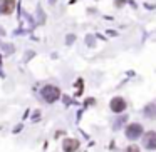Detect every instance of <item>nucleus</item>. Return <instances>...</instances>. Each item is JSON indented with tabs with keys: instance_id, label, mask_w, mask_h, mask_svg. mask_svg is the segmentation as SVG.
Segmentation results:
<instances>
[{
	"instance_id": "obj_1",
	"label": "nucleus",
	"mask_w": 156,
	"mask_h": 152,
	"mask_svg": "<svg viewBox=\"0 0 156 152\" xmlns=\"http://www.w3.org/2000/svg\"><path fill=\"white\" fill-rule=\"evenodd\" d=\"M41 94L47 102H55L59 99V95H61V90H59L57 87H54V85H45L41 90Z\"/></svg>"
},
{
	"instance_id": "obj_2",
	"label": "nucleus",
	"mask_w": 156,
	"mask_h": 152,
	"mask_svg": "<svg viewBox=\"0 0 156 152\" xmlns=\"http://www.w3.org/2000/svg\"><path fill=\"white\" fill-rule=\"evenodd\" d=\"M141 134H143V127L139 124H131L128 129H126V135H128V139H131V140L138 139Z\"/></svg>"
},
{
	"instance_id": "obj_3",
	"label": "nucleus",
	"mask_w": 156,
	"mask_h": 152,
	"mask_svg": "<svg viewBox=\"0 0 156 152\" xmlns=\"http://www.w3.org/2000/svg\"><path fill=\"white\" fill-rule=\"evenodd\" d=\"M143 144H144L146 149H149V150H154V149H156V132H148V134L144 135V140H143Z\"/></svg>"
},
{
	"instance_id": "obj_4",
	"label": "nucleus",
	"mask_w": 156,
	"mask_h": 152,
	"mask_svg": "<svg viewBox=\"0 0 156 152\" xmlns=\"http://www.w3.org/2000/svg\"><path fill=\"white\" fill-rule=\"evenodd\" d=\"M111 109H112V112H122L126 109V100L121 99V97L112 99L111 100Z\"/></svg>"
},
{
	"instance_id": "obj_5",
	"label": "nucleus",
	"mask_w": 156,
	"mask_h": 152,
	"mask_svg": "<svg viewBox=\"0 0 156 152\" xmlns=\"http://www.w3.org/2000/svg\"><path fill=\"white\" fill-rule=\"evenodd\" d=\"M14 0H0V14H12V10H14Z\"/></svg>"
},
{
	"instance_id": "obj_6",
	"label": "nucleus",
	"mask_w": 156,
	"mask_h": 152,
	"mask_svg": "<svg viewBox=\"0 0 156 152\" xmlns=\"http://www.w3.org/2000/svg\"><path fill=\"white\" fill-rule=\"evenodd\" d=\"M62 147H64L66 152H74V150H77L79 142L76 140V139H66L64 144H62Z\"/></svg>"
},
{
	"instance_id": "obj_7",
	"label": "nucleus",
	"mask_w": 156,
	"mask_h": 152,
	"mask_svg": "<svg viewBox=\"0 0 156 152\" xmlns=\"http://www.w3.org/2000/svg\"><path fill=\"white\" fill-rule=\"evenodd\" d=\"M144 114H146V117H148V119H153L156 115V105L154 104H149L148 107L144 109Z\"/></svg>"
},
{
	"instance_id": "obj_8",
	"label": "nucleus",
	"mask_w": 156,
	"mask_h": 152,
	"mask_svg": "<svg viewBox=\"0 0 156 152\" xmlns=\"http://www.w3.org/2000/svg\"><path fill=\"white\" fill-rule=\"evenodd\" d=\"M124 152H139V147H136V145H129Z\"/></svg>"
}]
</instances>
